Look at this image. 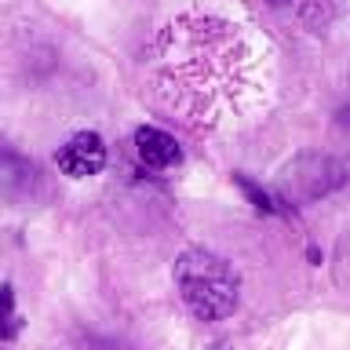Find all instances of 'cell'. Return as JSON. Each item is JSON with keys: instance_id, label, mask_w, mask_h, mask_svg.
I'll return each instance as SVG.
<instances>
[{"instance_id": "1", "label": "cell", "mask_w": 350, "mask_h": 350, "mask_svg": "<svg viewBox=\"0 0 350 350\" xmlns=\"http://www.w3.org/2000/svg\"><path fill=\"white\" fill-rule=\"evenodd\" d=\"M175 288L197 321H223L237 310L241 299L234 267L212 248H186L175 259Z\"/></svg>"}, {"instance_id": "2", "label": "cell", "mask_w": 350, "mask_h": 350, "mask_svg": "<svg viewBox=\"0 0 350 350\" xmlns=\"http://www.w3.org/2000/svg\"><path fill=\"white\" fill-rule=\"evenodd\" d=\"M347 168L325 153H303L295 157L281 175V193L284 201H317V197L332 193L336 186H343Z\"/></svg>"}, {"instance_id": "3", "label": "cell", "mask_w": 350, "mask_h": 350, "mask_svg": "<svg viewBox=\"0 0 350 350\" xmlns=\"http://www.w3.org/2000/svg\"><path fill=\"white\" fill-rule=\"evenodd\" d=\"M55 164H59L62 175L70 179H88V175H98L106 168V142L98 131H77V135L66 139V146L55 153Z\"/></svg>"}, {"instance_id": "4", "label": "cell", "mask_w": 350, "mask_h": 350, "mask_svg": "<svg viewBox=\"0 0 350 350\" xmlns=\"http://www.w3.org/2000/svg\"><path fill=\"white\" fill-rule=\"evenodd\" d=\"M135 153L146 168H157V172L175 168V164L183 161V150H179V142H175V135H168V131H161L153 124L135 128Z\"/></svg>"}, {"instance_id": "5", "label": "cell", "mask_w": 350, "mask_h": 350, "mask_svg": "<svg viewBox=\"0 0 350 350\" xmlns=\"http://www.w3.org/2000/svg\"><path fill=\"white\" fill-rule=\"evenodd\" d=\"M40 186L37 164L18 157V153H0V193L11 201H29Z\"/></svg>"}, {"instance_id": "6", "label": "cell", "mask_w": 350, "mask_h": 350, "mask_svg": "<svg viewBox=\"0 0 350 350\" xmlns=\"http://www.w3.org/2000/svg\"><path fill=\"white\" fill-rule=\"evenodd\" d=\"M22 332V321H18V310H15V288H11V281L0 284V339L11 343Z\"/></svg>"}, {"instance_id": "7", "label": "cell", "mask_w": 350, "mask_h": 350, "mask_svg": "<svg viewBox=\"0 0 350 350\" xmlns=\"http://www.w3.org/2000/svg\"><path fill=\"white\" fill-rule=\"evenodd\" d=\"M234 183L241 186V193H245L248 201H252V208H256V212H262V215H278V212H281L278 201H273V197H270L267 190H262L259 183H252L248 175H234Z\"/></svg>"}, {"instance_id": "8", "label": "cell", "mask_w": 350, "mask_h": 350, "mask_svg": "<svg viewBox=\"0 0 350 350\" xmlns=\"http://www.w3.org/2000/svg\"><path fill=\"white\" fill-rule=\"evenodd\" d=\"M306 259H310V262H314V267H317V262H321V252H317V248L310 245V248H306Z\"/></svg>"}, {"instance_id": "9", "label": "cell", "mask_w": 350, "mask_h": 350, "mask_svg": "<svg viewBox=\"0 0 350 350\" xmlns=\"http://www.w3.org/2000/svg\"><path fill=\"white\" fill-rule=\"evenodd\" d=\"M270 4H284V0H270Z\"/></svg>"}]
</instances>
